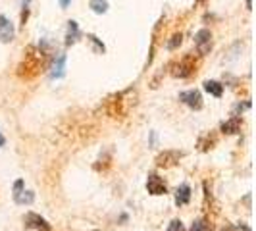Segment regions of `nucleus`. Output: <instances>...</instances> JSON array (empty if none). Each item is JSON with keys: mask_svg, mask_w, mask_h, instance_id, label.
I'll list each match as a JSON object with an SVG mask.
<instances>
[{"mask_svg": "<svg viewBox=\"0 0 256 231\" xmlns=\"http://www.w3.org/2000/svg\"><path fill=\"white\" fill-rule=\"evenodd\" d=\"M60 4H62V8H68V4H70V0H60Z\"/></svg>", "mask_w": 256, "mask_h": 231, "instance_id": "nucleus-25", "label": "nucleus"}, {"mask_svg": "<svg viewBox=\"0 0 256 231\" xmlns=\"http://www.w3.org/2000/svg\"><path fill=\"white\" fill-rule=\"evenodd\" d=\"M183 158V152L181 150H164V152H160L156 156V166L158 168H174L180 164V160Z\"/></svg>", "mask_w": 256, "mask_h": 231, "instance_id": "nucleus-6", "label": "nucleus"}, {"mask_svg": "<svg viewBox=\"0 0 256 231\" xmlns=\"http://www.w3.org/2000/svg\"><path fill=\"white\" fill-rule=\"evenodd\" d=\"M196 70H198V58L194 54H185L180 62L174 64L172 76L180 77V79H189L196 74Z\"/></svg>", "mask_w": 256, "mask_h": 231, "instance_id": "nucleus-3", "label": "nucleus"}, {"mask_svg": "<svg viewBox=\"0 0 256 231\" xmlns=\"http://www.w3.org/2000/svg\"><path fill=\"white\" fill-rule=\"evenodd\" d=\"M191 231H212V226L206 218H198L192 222Z\"/></svg>", "mask_w": 256, "mask_h": 231, "instance_id": "nucleus-17", "label": "nucleus"}, {"mask_svg": "<svg viewBox=\"0 0 256 231\" xmlns=\"http://www.w3.org/2000/svg\"><path fill=\"white\" fill-rule=\"evenodd\" d=\"M137 104V90L133 87L122 90V92H116L112 96L106 98L104 102V110L106 114L114 120H122L131 112V108Z\"/></svg>", "mask_w": 256, "mask_h": 231, "instance_id": "nucleus-2", "label": "nucleus"}, {"mask_svg": "<svg viewBox=\"0 0 256 231\" xmlns=\"http://www.w3.org/2000/svg\"><path fill=\"white\" fill-rule=\"evenodd\" d=\"M216 142H218L216 133H204V135L198 139L196 146H198V150H200V152H208V150H212V148L216 146Z\"/></svg>", "mask_w": 256, "mask_h": 231, "instance_id": "nucleus-12", "label": "nucleus"}, {"mask_svg": "<svg viewBox=\"0 0 256 231\" xmlns=\"http://www.w3.org/2000/svg\"><path fill=\"white\" fill-rule=\"evenodd\" d=\"M24 226L26 230H35V231H52V226L42 218L40 214H35V212H27L24 216Z\"/></svg>", "mask_w": 256, "mask_h": 231, "instance_id": "nucleus-5", "label": "nucleus"}, {"mask_svg": "<svg viewBox=\"0 0 256 231\" xmlns=\"http://www.w3.org/2000/svg\"><path fill=\"white\" fill-rule=\"evenodd\" d=\"M237 230H239V231H250V228H248V226H244V224H241Z\"/></svg>", "mask_w": 256, "mask_h": 231, "instance_id": "nucleus-23", "label": "nucleus"}, {"mask_svg": "<svg viewBox=\"0 0 256 231\" xmlns=\"http://www.w3.org/2000/svg\"><path fill=\"white\" fill-rule=\"evenodd\" d=\"M4 144H6V137H4V135H2V133H0V148H2V146H4Z\"/></svg>", "mask_w": 256, "mask_h": 231, "instance_id": "nucleus-24", "label": "nucleus"}, {"mask_svg": "<svg viewBox=\"0 0 256 231\" xmlns=\"http://www.w3.org/2000/svg\"><path fill=\"white\" fill-rule=\"evenodd\" d=\"M250 6H252V0H246V8L250 10Z\"/></svg>", "mask_w": 256, "mask_h": 231, "instance_id": "nucleus-26", "label": "nucleus"}, {"mask_svg": "<svg viewBox=\"0 0 256 231\" xmlns=\"http://www.w3.org/2000/svg\"><path fill=\"white\" fill-rule=\"evenodd\" d=\"M198 2H206V0H198Z\"/></svg>", "mask_w": 256, "mask_h": 231, "instance_id": "nucleus-27", "label": "nucleus"}, {"mask_svg": "<svg viewBox=\"0 0 256 231\" xmlns=\"http://www.w3.org/2000/svg\"><path fill=\"white\" fill-rule=\"evenodd\" d=\"M90 8L96 14H106L108 12V2L106 0H90Z\"/></svg>", "mask_w": 256, "mask_h": 231, "instance_id": "nucleus-18", "label": "nucleus"}, {"mask_svg": "<svg viewBox=\"0 0 256 231\" xmlns=\"http://www.w3.org/2000/svg\"><path fill=\"white\" fill-rule=\"evenodd\" d=\"M180 100L185 106H189L191 110H200L202 108V94H200V90L196 89H189L180 92Z\"/></svg>", "mask_w": 256, "mask_h": 231, "instance_id": "nucleus-8", "label": "nucleus"}, {"mask_svg": "<svg viewBox=\"0 0 256 231\" xmlns=\"http://www.w3.org/2000/svg\"><path fill=\"white\" fill-rule=\"evenodd\" d=\"M241 128H243V120L239 116H231L228 122H224L220 126L222 133H226V135H237L241 131Z\"/></svg>", "mask_w": 256, "mask_h": 231, "instance_id": "nucleus-11", "label": "nucleus"}, {"mask_svg": "<svg viewBox=\"0 0 256 231\" xmlns=\"http://www.w3.org/2000/svg\"><path fill=\"white\" fill-rule=\"evenodd\" d=\"M14 37H16L14 24L6 16H0V42H12Z\"/></svg>", "mask_w": 256, "mask_h": 231, "instance_id": "nucleus-10", "label": "nucleus"}, {"mask_svg": "<svg viewBox=\"0 0 256 231\" xmlns=\"http://www.w3.org/2000/svg\"><path fill=\"white\" fill-rule=\"evenodd\" d=\"M204 90L208 94H212V96H216L220 98L222 94H224V85L220 83V81H214V79H208L204 83Z\"/></svg>", "mask_w": 256, "mask_h": 231, "instance_id": "nucleus-15", "label": "nucleus"}, {"mask_svg": "<svg viewBox=\"0 0 256 231\" xmlns=\"http://www.w3.org/2000/svg\"><path fill=\"white\" fill-rule=\"evenodd\" d=\"M48 66V52L40 46L29 44L24 52V58L18 66V77L22 79H35L38 77Z\"/></svg>", "mask_w": 256, "mask_h": 231, "instance_id": "nucleus-1", "label": "nucleus"}, {"mask_svg": "<svg viewBox=\"0 0 256 231\" xmlns=\"http://www.w3.org/2000/svg\"><path fill=\"white\" fill-rule=\"evenodd\" d=\"M194 46H196V52L198 56H206L212 50V33L210 29H200L194 33Z\"/></svg>", "mask_w": 256, "mask_h": 231, "instance_id": "nucleus-4", "label": "nucleus"}, {"mask_svg": "<svg viewBox=\"0 0 256 231\" xmlns=\"http://www.w3.org/2000/svg\"><path fill=\"white\" fill-rule=\"evenodd\" d=\"M146 191L150 192L152 196H160V194H166L168 187L158 174H148V178H146Z\"/></svg>", "mask_w": 256, "mask_h": 231, "instance_id": "nucleus-9", "label": "nucleus"}, {"mask_svg": "<svg viewBox=\"0 0 256 231\" xmlns=\"http://www.w3.org/2000/svg\"><path fill=\"white\" fill-rule=\"evenodd\" d=\"M168 231H185L183 222H181V220H174V222L168 226Z\"/></svg>", "mask_w": 256, "mask_h": 231, "instance_id": "nucleus-21", "label": "nucleus"}, {"mask_svg": "<svg viewBox=\"0 0 256 231\" xmlns=\"http://www.w3.org/2000/svg\"><path fill=\"white\" fill-rule=\"evenodd\" d=\"M77 38H79V27H77V22H70V26H68V35H66V46H70V44L77 42Z\"/></svg>", "mask_w": 256, "mask_h": 231, "instance_id": "nucleus-16", "label": "nucleus"}, {"mask_svg": "<svg viewBox=\"0 0 256 231\" xmlns=\"http://www.w3.org/2000/svg\"><path fill=\"white\" fill-rule=\"evenodd\" d=\"M191 202V187L187 185V183H183L178 187V191H176V204L178 206H185Z\"/></svg>", "mask_w": 256, "mask_h": 231, "instance_id": "nucleus-13", "label": "nucleus"}, {"mask_svg": "<svg viewBox=\"0 0 256 231\" xmlns=\"http://www.w3.org/2000/svg\"><path fill=\"white\" fill-rule=\"evenodd\" d=\"M14 200H16V204H33V200H35V192L26 191L24 181L18 180L16 183H14Z\"/></svg>", "mask_w": 256, "mask_h": 231, "instance_id": "nucleus-7", "label": "nucleus"}, {"mask_svg": "<svg viewBox=\"0 0 256 231\" xmlns=\"http://www.w3.org/2000/svg\"><path fill=\"white\" fill-rule=\"evenodd\" d=\"M89 40H90V42H92V44H94V52H98V54H102V52L106 50V48H104V44H102V42H100V40H98V38L94 37V35H89Z\"/></svg>", "mask_w": 256, "mask_h": 231, "instance_id": "nucleus-20", "label": "nucleus"}, {"mask_svg": "<svg viewBox=\"0 0 256 231\" xmlns=\"http://www.w3.org/2000/svg\"><path fill=\"white\" fill-rule=\"evenodd\" d=\"M52 79H62L66 76V54H60L52 66Z\"/></svg>", "mask_w": 256, "mask_h": 231, "instance_id": "nucleus-14", "label": "nucleus"}, {"mask_svg": "<svg viewBox=\"0 0 256 231\" xmlns=\"http://www.w3.org/2000/svg\"><path fill=\"white\" fill-rule=\"evenodd\" d=\"M222 231H239V230H237L235 226H231V224H228V226H226V228H224Z\"/></svg>", "mask_w": 256, "mask_h": 231, "instance_id": "nucleus-22", "label": "nucleus"}, {"mask_svg": "<svg viewBox=\"0 0 256 231\" xmlns=\"http://www.w3.org/2000/svg\"><path fill=\"white\" fill-rule=\"evenodd\" d=\"M181 40H183V35H181V33H176V35L172 37V40L168 42V50H176L181 44Z\"/></svg>", "mask_w": 256, "mask_h": 231, "instance_id": "nucleus-19", "label": "nucleus"}]
</instances>
